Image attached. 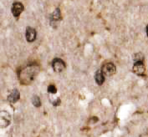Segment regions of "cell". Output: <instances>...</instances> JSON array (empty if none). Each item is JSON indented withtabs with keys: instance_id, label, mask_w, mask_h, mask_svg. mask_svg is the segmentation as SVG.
<instances>
[{
	"instance_id": "obj_9",
	"label": "cell",
	"mask_w": 148,
	"mask_h": 137,
	"mask_svg": "<svg viewBox=\"0 0 148 137\" xmlns=\"http://www.w3.org/2000/svg\"><path fill=\"white\" fill-rule=\"evenodd\" d=\"M32 104H33V105L35 107H40L41 105V101H40V99H39V96H37V95H34V96H33V98H32Z\"/></svg>"
},
{
	"instance_id": "obj_1",
	"label": "cell",
	"mask_w": 148,
	"mask_h": 137,
	"mask_svg": "<svg viewBox=\"0 0 148 137\" xmlns=\"http://www.w3.org/2000/svg\"><path fill=\"white\" fill-rule=\"evenodd\" d=\"M11 122V116L7 111H0V127L5 128Z\"/></svg>"
},
{
	"instance_id": "obj_2",
	"label": "cell",
	"mask_w": 148,
	"mask_h": 137,
	"mask_svg": "<svg viewBox=\"0 0 148 137\" xmlns=\"http://www.w3.org/2000/svg\"><path fill=\"white\" fill-rule=\"evenodd\" d=\"M102 73L106 75H112L116 72V65L112 63H106L103 65L102 67Z\"/></svg>"
},
{
	"instance_id": "obj_8",
	"label": "cell",
	"mask_w": 148,
	"mask_h": 137,
	"mask_svg": "<svg viewBox=\"0 0 148 137\" xmlns=\"http://www.w3.org/2000/svg\"><path fill=\"white\" fill-rule=\"evenodd\" d=\"M95 79L96 84H99V85H101L104 83V81H105V76H104V74L102 73L101 70H98L95 73Z\"/></svg>"
},
{
	"instance_id": "obj_13",
	"label": "cell",
	"mask_w": 148,
	"mask_h": 137,
	"mask_svg": "<svg viewBox=\"0 0 148 137\" xmlns=\"http://www.w3.org/2000/svg\"><path fill=\"white\" fill-rule=\"evenodd\" d=\"M52 104H53V105H55V106H58V105L60 104V98H57L55 100H54V101L52 102Z\"/></svg>"
},
{
	"instance_id": "obj_7",
	"label": "cell",
	"mask_w": 148,
	"mask_h": 137,
	"mask_svg": "<svg viewBox=\"0 0 148 137\" xmlns=\"http://www.w3.org/2000/svg\"><path fill=\"white\" fill-rule=\"evenodd\" d=\"M19 98H20V93L17 89H14L8 96V100L10 103H16L19 99Z\"/></svg>"
},
{
	"instance_id": "obj_4",
	"label": "cell",
	"mask_w": 148,
	"mask_h": 137,
	"mask_svg": "<svg viewBox=\"0 0 148 137\" xmlns=\"http://www.w3.org/2000/svg\"><path fill=\"white\" fill-rule=\"evenodd\" d=\"M23 8H23V5L22 3H14L13 4V6H12V9H11L13 15L16 17V18H18L23 11Z\"/></svg>"
},
{
	"instance_id": "obj_11",
	"label": "cell",
	"mask_w": 148,
	"mask_h": 137,
	"mask_svg": "<svg viewBox=\"0 0 148 137\" xmlns=\"http://www.w3.org/2000/svg\"><path fill=\"white\" fill-rule=\"evenodd\" d=\"M52 18L54 20H59L60 18V10L59 8H56L55 12L52 14Z\"/></svg>"
},
{
	"instance_id": "obj_6",
	"label": "cell",
	"mask_w": 148,
	"mask_h": 137,
	"mask_svg": "<svg viewBox=\"0 0 148 137\" xmlns=\"http://www.w3.org/2000/svg\"><path fill=\"white\" fill-rule=\"evenodd\" d=\"M25 37L28 42H34L36 38V31L31 27H28L25 32Z\"/></svg>"
},
{
	"instance_id": "obj_12",
	"label": "cell",
	"mask_w": 148,
	"mask_h": 137,
	"mask_svg": "<svg viewBox=\"0 0 148 137\" xmlns=\"http://www.w3.org/2000/svg\"><path fill=\"white\" fill-rule=\"evenodd\" d=\"M48 92L49 93H50V94H56V92H57V89H56V87H55V85H53V84H51V85H49V88H48Z\"/></svg>"
},
{
	"instance_id": "obj_10",
	"label": "cell",
	"mask_w": 148,
	"mask_h": 137,
	"mask_svg": "<svg viewBox=\"0 0 148 137\" xmlns=\"http://www.w3.org/2000/svg\"><path fill=\"white\" fill-rule=\"evenodd\" d=\"M133 60L135 61V63H137V62H143V60H144V56H143L142 53H137L134 55Z\"/></svg>"
},
{
	"instance_id": "obj_5",
	"label": "cell",
	"mask_w": 148,
	"mask_h": 137,
	"mask_svg": "<svg viewBox=\"0 0 148 137\" xmlns=\"http://www.w3.org/2000/svg\"><path fill=\"white\" fill-rule=\"evenodd\" d=\"M145 71H146V68H145V66H144L142 62L135 63V64L133 66V72L136 75H143Z\"/></svg>"
},
{
	"instance_id": "obj_3",
	"label": "cell",
	"mask_w": 148,
	"mask_h": 137,
	"mask_svg": "<svg viewBox=\"0 0 148 137\" xmlns=\"http://www.w3.org/2000/svg\"><path fill=\"white\" fill-rule=\"evenodd\" d=\"M52 67L54 68L55 72L57 73H60L63 70H64V68L66 67L65 63L60 60V59H55L53 63H52Z\"/></svg>"
}]
</instances>
